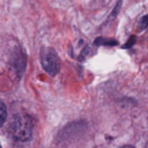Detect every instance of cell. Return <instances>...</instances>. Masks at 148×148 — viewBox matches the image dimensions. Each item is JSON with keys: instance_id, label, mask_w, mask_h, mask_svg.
Segmentation results:
<instances>
[{"instance_id": "277c9868", "label": "cell", "mask_w": 148, "mask_h": 148, "mask_svg": "<svg viewBox=\"0 0 148 148\" xmlns=\"http://www.w3.org/2000/svg\"><path fill=\"white\" fill-rule=\"evenodd\" d=\"M148 25V16H145V17H142V20H141V29H145L146 27Z\"/></svg>"}, {"instance_id": "6da1fadb", "label": "cell", "mask_w": 148, "mask_h": 148, "mask_svg": "<svg viewBox=\"0 0 148 148\" xmlns=\"http://www.w3.org/2000/svg\"><path fill=\"white\" fill-rule=\"evenodd\" d=\"M9 131L14 139L18 141H27L32 134V123L28 116H17L12 121Z\"/></svg>"}, {"instance_id": "8992f818", "label": "cell", "mask_w": 148, "mask_h": 148, "mask_svg": "<svg viewBox=\"0 0 148 148\" xmlns=\"http://www.w3.org/2000/svg\"><path fill=\"white\" fill-rule=\"evenodd\" d=\"M0 148H1V146H0Z\"/></svg>"}, {"instance_id": "7a4b0ae2", "label": "cell", "mask_w": 148, "mask_h": 148, "mask_svg": "<svg viewBox=\"0 0 148 148\" xmlns=\"http://www.w3.org/2000/svg\"><path fill=\"white\" fill-rule=\"evenodd\" d=\"M40 62L44 68V71L50 74L51 76H54L58 74L60 69V60L57 54V52L53 49H43L40 52Z\"/></svg>"}, {"instance_id": "3957f363", "label": "cell", "mask_w": 148, "mask_h": 148, "mask_svg": "<svg viewBox=\"0 0 148 148\" xmlns=\"http://www.w3.org/2000/svg\"><path fill=\"white\" fill-rule=\"evenodd\" d=\"M6 117H7V109H6V105L3 104V102L0 101V126L3 125L5 120H6Z\"/></svg>"}, {"instance_id": "5b68a950", "label": "cell", "mask_w": 148, "mask_h": 148, "mask_svg": "<svg viewBox=\"0 0 148 148\" xmlns=\"http://www.w3.org/2000/svg\"><path fill=\"white\" fill-rule=\"evenodd\" d=\"M120 148H134L133 146H130V145H125V146H121Z\"/></svg>"}]
</instances>
